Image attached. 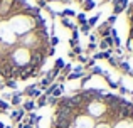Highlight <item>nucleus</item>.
Masks as SVG:
<instances>
[{
  "instance_id": "4",
  "label": "nucleus",
  "mask_w": 133,
  "mask_h": 128,
  "mask_svg": "<svg viewBox=\"0 0 133 128\" xmlns=\"http://www.w3.org/2000/svg\"><path fill=\"white\" fill-rule=\"evenodd\" d=\"M84 10H91V9H93V7H94V2H93V0H84Z\"/></svg>"
},
{
  "instance_id": "10",
  "label": "nucleus",
  "mask_w": 133,
  "mask_h": 128,
  "mask_svg": "<svg viewBox=\"0 0 133 128\" xmlns=\"http://www.w3.org/2000/svg\"><path fill=\"white\" fill-rule=\"evenodd\" d=\"M98 19H99L98 15H96V17H93V19H89V25H94V24L98 22Z\"/></svg>"
},
{
  "instance_id": "12",
  "label": "nucleus",
  "mask_w": 133,
  "mask_h": 128,
  "mask_svg": "<svg viewBox=\"0 0 133 128\" xmlns=\"http://www.w3.org/2000/svg\"><path fill=\"white\" fill-rule=\"evenodd\" d=\"M81 30H83V34H88V32H89V25H83Z\"/></svg>"
},
{
  "instance_id": "14",
  "label": "nucleus",
  "mask_w": 133,
  "mask_h": 128,
  "mask_svg": "<svg viewBox=\"0 0 133 128\" xmlns=\"http://www.w3.org/2000/svg\"><path fill=\"white\" fill-rule=\"evenodd\" d=\"M0 128H5V126H3V123H0Z\"/></svg>"
},
{
  "instance_id": "5",
  "label": "nucleus",
  "mask_w": 133,
  "mask_h": 128,
  "mask_svg": "<svg viewBox=\"0 0 133 128\" xmlns=\"http://www.w3.org/2000/svg\"><path fill=\"white\" fill-rule=\"evenodd\" d=\"M32 108H34V103L32 101H27L25 105H24V110H25V111H30Z\"/></svg>"
},
{
  "instance_id": "3",
  "label": "nucleus",
  "mask_w": 133,
  "mask_h": 128,
  "mask_svg": "<svg viewBox=\"0 0 133 128\" xmlns=\"http://www.w3.org/2000/svg\"><path fill=\"white\" fill-rule=\"evenodd\" d=\"M127 5H128V0H116V2H115V9H113L115 15L120 14L121 10H125V7H127Z\"/></svg>"
},
{
  "instance_id": "11",
  "label": "nucleus",
  "mask_w": 133,
  "mask_h": 128,
  "mask_svg": "<svg viewBox=\"0 0 133 128\" xmlns=\"http://www.w3.org/2000/svg\"><path fill=\"white\" fill-rule=\"evenodd\" d=\"M61 15H74V12H72V10H64Z\"/></svg>"
},
{
  "instance_id": "9",
  "label": "nucleus",
  "mask_w": 133,
  "mask_h": 128,
  "mask_svg": "<svg viewBox=\"0 0 133 128\" xmlns=\"http://www.w3.org/2000/svg\"><path fill=\"white\" fill-rule=\"evenodd\" d=\"M9 108V105H7V103H3V101H0V113L3 111V110H7Z\"/></svg>"
},
{
  "instance_id": "7",
  "label": "nucleus",
  "mask_w": 133,
  "mask_h": 128,
  "mask_svg": "<svg viewBox=\"0 0 133 128\" xmlns=\"http://www.w3.org/2000/svg\"><path fill=\"white\" fill-rule=\"evenodd\" d=\"M62 25H64V27H71V29H74V25H72V24L69 22L68 19H62Z\"/></svg>"
},
{
  "instance_id": "8",
  "label": "nucleus",
  "mask_w": 133,
  "mask_h": 128,
  "mask_svg": "<svg viewBox=\"0 0 133 128\" xmlns=\"http://www.w3.org/2000/svg\"><path fill=\"white\" fill-rule=\"evenodd\" d=\"M78 20L83 24V25H86V19H84V15H83V14H79V15H78Z\"/></svg>"
},
{
  "instance_id": "16",
  "label": "nucleus",
  "mask_w": 133,
  "mask_h": 128,
  "mask_svg": "<svg viewBox=\"0 0 133 128\" xmlns=\"http://www.w3.org/2000/svg\"><path fill=\"white\" fill-rule=\"evenodd\" d=\"M42 2H44V0H42Z\"/></svg>"
},
{
  "instance_id": "1",
  "label": "nucleus",
  "mask_w": 133,
  "mask_h": 128,
  "mask_svg": "<svg viewBox=\"0 0 133 128\" xmlns=\"http://www.w3.org/2000/svg\"><path fill=\"white\" fill-rule=\"evenodd\" d=\"M54 54L51 32L39 7L27 0H0V81L15 88L17 81L39 76Z\"/></svg>"
},
{
  "instance_id": "13",
  "label": "nucleus",
  "mask_w": 133,
  "mask_h": 128,
  "mask_svg": "<svg viewBox=\"0 0 133 128\" xmlns=\"http://www.w3.org/2000/svg\"><path fill=\"white\" fill-rule=\"evenodd\" d=\"M14 105H19V103H20V98H19V96H15V98H14Z\"/></svg>"
},
{
  "instance_id": "2",
  "label": "nucleus",
  "mask_w": 133,
  "mask_h": 128,
  "mask_svg": "<svg viewBox=\"0 0 133 128\" xmlns=\"http://www.w3.org/2000/svg\"><path fill=\"white\" fill-rule=\"evenodd\" d=\"M51 128H133V103L101 88L49 99Z\"/></svg>"
},
{
  "instance_id": "6",
  "label": "nucleus",
  "mask_w": 133,
  "mask_h": 128,
  "mask_svg": "<svg viewBox=\"0 0 133 128\" xmlns=\"http://www.w3.org/2000/svg\"><path fill=\"white\" fill-rule=\"evenodd\" d=\"M62 66H64V63H62V59H57V61H56V71H59V69H61L62 68Z\"/></svg>"
},
{
  "instance_id": "15",
  "label": "nucleus",
  "mask_w": 133,
  "mask_h": 128,
  "mask_svg": "<svg viewBox=\"0 0 133 128\" xmlns=\"http://www.w3.org/2000/svg\"><path fill=\"white\" fill-rule=\"evenodd\" d=\"M104 2H110V0H104Z\"/></svg>"
}]
</instances>
